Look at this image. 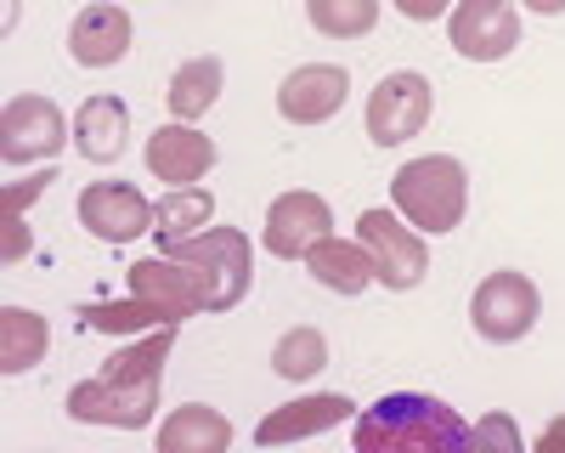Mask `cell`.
<instances>
[{
	"label": "cell",
	"mask_w": 565,
	"mask_h": 453,
	"mask_svg": "<svg viewBox=\"0 0 565 453\" xmlns=\"http://www.w3.org/2000/svg\"><path fill=\"white\" fill-rule=\"evenodd\" d=\"M215 143L204 130H193V125H159L153 136H148V170L159 176V181H170V188H193V181H204L210 170H215Z\"/></svg>",
	"instance_id": "4fadbf2b"
},
{
	"label": "cell",
	"mask_w": 565,
	"mask_h": 453,
	"mask_svg": "<svg viewBox=\"0 0 565 453\" xmlns=\"http://www.w3.org/2000/svg\"><path fill=\"white\" fill-rule=\"evenodd\" d=\"M306 18L328 40H362L380 23V0H306Z\"/></svg>",
	"instance_id": "cb8c5ba5"
},
{
	"label": "cell",
	"mask_w": 565,
	"mask_h": 453,
	"mask_svg": "<svg viewBox=\"0 0 565 453\" xmlns=\"http://www.w3.org/2000/svg\"><path fill=\"white\" fill-rule=\"evenodd\" d=\"M210 221H215V199H210V193H199V188H175L170 199L153 204V239H159V250H170V244L199 239Z\"/></svg>",
	"instance_id": "44dd1931"
},
{
	"label": "cell",
	"mask_w": 565,
	"mask_h": 453,
	"mask_svg": "<svg viewBox=\"0 0 565 453\" xmlns=\"http://www.w3.org/2000/svg\"><path fill=\"white\" fill-rule=\"evenodd\" d=\"M447 40L469 63H503L521 45V12H514V0H458L447 18Z\"/></svg>",
	"instance_id": "ba28073f"
},
{
	"label": "cell",
	"mask_w": 565,
	"mask_h": 453,
	"mask_svg": "<svg viewBox=\"0 0 565 453\" xmlns=\"http://www.w3.org/2000/svg\"><path fill=\"white\" fill-rule=\"evenodd\" d=\"M170 346H175V324H159L141 346L114 351L103 362V375H90V380H79L68 391V420H79V425H119V431L153 425Z\"/></svg>",
	"instance_id": "6da1fadb"
},
{
	"label": "cell",
	"mask_w": 565,
	"mask_h": 453,
	"mask_svg": "<svg viewBox=\"0 0 565 453\" xmlns=\"http://www.w3.org/2000/svg\"><path fill=\"white\" fill-rule=\"evenodd\" d=\"M45 181H57V176H52V170H40V176H29V181H23V188H7V199H0V210H7V221H0V227H7V239H0V255H7V266L29 255L23 210H29V204L45 193Z\"/></svg>",
	"instance_id": "484cf974"
},
{
	"label": "cell",
	"mask_w": 565,
	"mask_h": 453,
	"mask_svg": "<svg viewBox=\"0 0 565 453\" xmlns=\"http://www.w3.org/2000/svg\"><path fill=\"white\" fill-rule=\"evenodd\" d=\"M85 329H97V335H136V329H159L170 324L164 306H153L148 295H130V301H90L74 312Z\"/></svg>",
	"instance_id": "7402d4cb"
},
{
	"label": "cell",
	"mask_w": 565,
	"mask_h": 453,
	"mask_svg": "<svg viewBox=\"0 0 565 453\" xmlns=\"http://www.w3.org/2000/svg\"><path fill=\"white\" fill-rule=\"evenodd\" d=\"M356 414V402L340 397V391H322V397H300L289 408H271V414L255 425V442L260 447H282V442H306V436H322L334 431L340 420Z\"/></svg>",
	"instance_id": "5bb4252c"
},
{
	"label": "cell",
	"mask_w": 565,
	"mask_h": 453,
	"mask_svg": "<svg viewBox=\"0 0 565 453\" xmlns=\"http://www.w3.org/2000/svg\"><path fill=\"white\" fill-rule=\"evenodd\" d=\"M159 255L175 266V278L186 284L199 312H232L255 284V250H249V233H238V227H204L199 239L170 244Z\"/></svg>",
	"instance_id": "3957f363"
},
{
	"label": "cell",
	"mask_w": 565,
	"mask_h": 453,
	"mask_svg": "<svg viewBox=\"0 0 565 453\" xmlns=\"http://www.w3.org/2000/svg\"><path fill=\"white\" fill-rule=\"evenodd\" d=\"M526 12H537V18H559L565 12V0H521Z\"/></svg>",
	"instance_id": "83f0119b"
},
{
	"label": "cell",
	"mask_w": 565,
	"mask_h": 453,
	"mask_svg": "<svg viewBox=\"0 0 565 453\" xmlns=\"http://www.w3.org/2000/svg\"><path fill=\"white\" fill-rule=\"evenodd\" d=\"M356 447L362 453H452V447H481V431L458 420V408L424 391L380 397L356 414Z\"/></svg>",
	"instance_id": "7a4b0ae2"
},
{
	"label": "cell",
	"mask_w": 565,
	"mask_h": 453,
	"mask_svg": "<svg viewBox=\"0 0 565 453\" xmlns=\"http://www.w3.org/2000/svg\"><path fill=\"white\" fill-rule=\"evenodd\" d=\"M79 227L103 244H130L141 233H153V204L130 181H90L79 193Z\"/></svg>",
	"instance_id": "9c48e42d"
},
{
	"label": "cell",
	"mask_w": 565,
	"mask_h": 453,
	"mask_svg": "<svg viewBox=\"0 0 565 453\" xmlns=\"http://www.w3.org/2000/svg\"><path fill=\"white\" fill-rule=\"evenodd\" d=\"M447 7L452 0H396V12L413 18V23H436V18H447Z\"/></svg>",
	"instance_id": "4316f807"
},
{
	"label": "cell",
	"mask_w": 565,
	"mask_h": 453,
	"mask_svg": "<svg viewBox=\"0 0 565 453\" xmlns=\"http://www.w3.org/2000/svg\"><path fill=\"white\" fill-rule=\"evenodd\" d=\"M63 143H68V125L52 97H12L7 114H0V159L7 165L52 159Z\"/></svg>",
	"instance_id": "30bf717a"
},
{
	"label": "cell",
	"mask_w": 565,
	"mask_h": 453,
	"mask_svg": "<svg viewBox=\"0 0 565 453\" xmlns=\"http://www.w3.org/2000/svg\"><path fill=\"white\" fill-rule=\"evenodd\" d=\"M306 272L322 284V289H334V295H362L367 284H380V272H373V255H367V244L356 239V244H345V239H317L311 250H306Z\"/></svg>",
	"instance_id": "2e32d148"
},
{
	"label": "cell",
	"mask_w": 565,
	"mask_h": 453,
	"mask_svg": "<svg viewBox=\"0 0 565 453\" xmlns=\"http://www.w3.org/2000/svg\"><path fill=\"white\" fill-rule=\"evenodd\" d=\"M537 317H543V295L526 272H487L476 284V301H469V324L492 346L526 340L537 329Z\"/></svg>",
	"instance_id": "5b68a950"
},
{
	"label": "cell",
	"mask_w": 565,
	"mask_h": 453,
	"mask_svg": "<svg viewBox=\"0 0 565 453\" xmlns=\"http://www.w3.org/2000/svg\"><path fill=\"white\" fill-rule=\"evenodd\" d=\"M130 295H148L153 306H164L170 324H181V317H193V295H186V284L175 278V266L164 255H148V261H136L130 266Z\"/></svg>",
	"instance_id": "603a6c76"
},
{
	"label": "cell",
	"mask_w": 565,
	"mask_h": 453,
	"mask_svg": "<svg viewBox=\"0 0 565 453\" xmlns=\"http://www.w3.org/2000/svg\"><path fill=\"white\" fill-rule=\"evenodd\" d=\"M125 136H130V108L119 97H90L74 114V148L90 165H114L125 154Z\"/></svg>",
	"instance_id": "e0dca14e"
},
{
	"label": "cell",
	"mask_w": 565,
	"mask_h": 453,
	"mask_svg": "<svg viewBox=\"0 0 565 453\" xmlns=\"http://www.w3.org/2000/svg\"><path fill=\"white\" fill-rule=\"evenodd\" d=\"M351 97V74L340 63H306L277 85V114L289 125H322L334 119Z\"/></svg>",
	"instance_id": "8fae6325"
},
{
	"label": "cell",
	"mask_w": 565,
	"mask_h": 453,
	"mask_svg": "<svg viewBox=\"0 0 565 453\" xmlns=\"http://www.w3.org/2000/svg\"><path fill=\"white\" fill-rule=\"evenodd\" d=\"M436 114V91L424 74L402 69V74H385L380 85H373V97H367V136L380 148H402L407 136H418L424 125H430Z\"/></svg>",
	"instance_id": "52a82bcc"
},
{
	"label": "cell",
	"mask_w": 565,
	"mask_h": 453,
	"mask_svg": "<svg viewBox=\"0 0 565 453\" xmlns=\"http://www.w3.org/2000/svg\"><path fill=\"white\" fill-rule=\"evenodd\" d=\"M221 80H226L221 57H193V63H181V69L170 74V91H164L170 114H175L181 125L204 119V114L215 108V97H221Z\"/></svg>",
	"instance_id": "ffe728a7"
},
{
	"label": "cell",
	"mask_w": 565,
	"mask_h": 453,
	"mask_svg": "<svg viewBox=\"0 0 565 453\" xmlns=\"http://www.w3.org/2000/svg\"><path fill=\"white\" fill-rule=\"evenodd\" d=\"M232 447V420L221 408L186 402L159 425V453H226Z\"/></svg>",
	"instance_id": "ac0fdd59"
},
{
	"label": "cell",
	"mask_w": 565,
	"mask_h": 453,
	"mask_svg": "<svg viewBox=\"0 0 565 453\" xmlns=\"http://www.w3.org/2000/svg\"><path fill=\"white\" fill-rule=\"evenodd\" d=\"M328 227H334L328 199H317V193H282L266 210V250L277 261H306V250L317 239H328Z\"/></svg>",
	"instance_id": "7c38bea8"
},
{
	"label": "cell",
	"mask_w": 565,
	"mask_h": 453,
	"mask_svg": "<svg viewBox=\"0 0 565 453\" xmlns=\"http://www.w3.org/2000/svg\"><path fill=\"white\" fill-rule=\"evenodd\" d=\"M356 239L367 244L373 255V272H380L385 289H418L424 272H430V244H424V233L413 221L391 215V210H362L356 215Z\"/></svg>",
	"instance_id": "8992f818"
},
{
	"label": "cell",
	"mask_w": 565,
	"mask_h": 453,
	"mask_svg": "<svg viewBox=\"0 0 565 453\" xmlns=\"http://www.w3.org/2000/svg\"><path fill=\"white\" fill-rule=\"evenodd\" d=\"M52 346V324L29 306H0V375H29Z\"/></svg>",
	"instance_id": "d6986e66"
},
{
	"label": "cell",
	"mask_w": 565,
	"mask_h": 453,
	"mask_svg": "<svg viewBox=\"0 0 565 453\" xmlns=\"http://www.w3.org/2000/svg\"><path fill=\"white\" fill-rule=\"evenodd\" d=\"M391 204L418 227V233H452L463 221V204H469V176L452 154H424V159H407L391 181Z\"/></svg>",
	"instance_id": "277c9868"
},
{
	"label": "cell",
	"mask_w": 565,
	"mask_h": 453,
	"mask_svg": "<svg viewBox=\"0 0 565 453\" xmlns=\"http://www.w3.org/2000/svg\"><path fill=\"white\" fill-rule=\"evenodd\" d=\"M130 52V12L125 7H85L68 29V57L79 69H114Z\"/></svg>",
	"instance_id": "9a60e30c"
},
{
	"label": "cell",
	"mask_w": 565,
	"mask_h": 453,
	"mask_svg": "<svg viewBox=\"0 0 565 453\" xmlns=\"http://www.w3.org/2000/svg\"><path fill=\"white\" fill-rule=\"evenodd\" d=\"M271 369L282 375V380H311V375H322L328 369V340L317 335V329H289L277 340V351H271Z\"/></svg>",
	"instance_id": "d4e9b609"
}]
</instances>
